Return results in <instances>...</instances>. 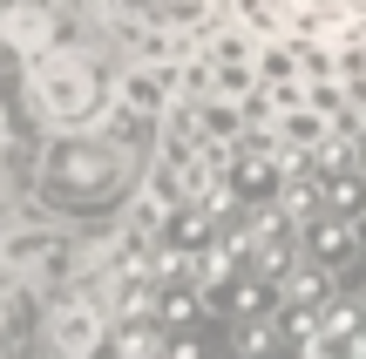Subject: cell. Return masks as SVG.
<instances>
[{
  "label": "cell",
  "instance_id": "cell-10",
  "mask_svg": "<svg viewBox=\"0 0 366 359\" xmlns=\"http://www.w3.org/2000/svg\"><path fill=\"white\" fill-rule=\"evenodd\" d=\"M21 319H34V298L14 285V271H0V353H14V346L27 339Z\"/></svg>",
  "mask_w": 366,
  "mask_h": 359
},
{
  "label": "cell",
  "instance_id": "cell-6",
  "mask_svg": "<svg viewBox=\"0 0 366 359\" xmlns=\"http://www.w3.org/2000/svg\"><path fill=\"white\" fill-rule=\"evenodd\" d=\"M170 89H177V68H129V75H122V108H136V116L143 122H157V116H170Z\"/></svg>",
  "mask_w": 366,
  "mask_h": 359
},
{
  "label": "cell",
  "instance_id": "cell-11",
  "mask_svg": "<svg viewBox=\"0 0 366 359\" xmlns=\"http://www.w3.org/2000/svg\"><path fill=\"white\" fill-rule=\"evenodd\" d=\"M326 211L366 217V176H360V170H332V176H326Z\"/></svg>",
  "mask_w": 366,
  "mask_h": 359
},
{
  "label": "cell",
  "instance_id": "cell-4",
  "mask_svg": "<svg viewBox=\"0 0 366 359\" xmlns=\"http://www.w3.org/2000/svg\"><path fill=\"white\" fill-rule=\"evenodd\" d=\"M0 41L34 61V54H48L54 41H61V14H54L48 0H14V7H0Z\"/></svg>",
  "mask_w": 366,
  "mask_h": 359
},
{
  "label": "cell",
  "instance_id": "cell-7",
  "mask_svg": "<svg viewBox=\"0 0 366 359\" xmlns=\"http://www.w3.org/2000/svg\"><path fill=\"white\" fill-rule=\"evenodd\" d=\"M102 298H75V305L54 319V346L61 353H95V346H109V333H102Z\"/></svg>",
  "mask_w": 366,
  "mask_h": 359
},
{
  "label": "cell",
  "instance_id": "cell-2",
  "mask_svg": "<svg viewBox=\"0 0 366 359\" xmlns=\"http://www.w3.org/2000/svg\"><path fill=\"white\" fill-rule=\"evenodd\" d=\"M27 89H34L41 116L61 122V129H81V122H95V116L109 108V81H102V68H95L81 48H48V54H34Z\"/></svg>",
  "mask_w": 366,
  "mask_h": 359
},
{
  "label": "cell",
  "instance_id": "cell-9",
  "mask_svg": "<svg viewBox=\"0 0 366 359\" xmlns=\"http://www.w3.org/2000/svg\"><path fill=\"white\" fill-rule=\"evenodd\" d=\"M157 312H129V319L109 333V353H122V359H143V353H170V333H157Z\"/></svg>",
  "mask_w": 366,
  "mask_h": 359
},
{
  "label": "cell",
  "instance_id": "cell-3",
  "mask_svg": "<svg viewBox=\"0 0 366 359\" xmlns=\"http://www.w3.org/2000/svg\"><path fill=\"white\" fill-rule=\"evenodd\" d=\"M163 244H170L177 258H204L210 244H224L217 190H210V197H183V203H170V217H163Z\"/></svg>",
  "mask_w": 366,
  "mask_h": 359
},
{
  "label": "cell",
  "instance_id": "cell-13",
  "mask_svg": "<svg viewBox=\"0 0 366 359\" xmlns=\"http://www.w3.org/2000/svg\"><path fill=\"white\" fill-rule=\"evenodd\" d=\"M346 292L366 298V258H353V265H346Z\"/></svg>",
  "mask_w": 366,
  "mask_h": 359
},
{
  "label": "cell",
  "instance_id": "cell-5",
  "mask_svg": "<svg viewBox=\"0 0 366 359\" xmlns=\"http://www.w3.org/2000/svg\"><path fill=\"white\" fill-rule=\"evenodd\" d=\"M305 258H319V265L346 271V265L360 258V217H340V211L305 217Z\"/></svg>",
  "mask_w": 366,
  "mask_h": 359
},
{
  "label": "cell",
  "instance_id": "cell-1",
  "mask_svg": "<svg viewBox=\"0 0 366 359\" xmlns=\"http://www.w3.org/2000/svg\"><path fill=\"white\" fill-rule=\"evenodd\" d=\"M129 163H122V143H89V136H68L54 143L48 170H41V197L54 211H95L102 197H116Z\"/></svg>",
  "mask_w": 366,
  "mask_h": 359
},
{
  "label": "cell",
  "instance_id": "cell-14",
  "mask_svg": "<svg viewBox=\"0 0 366 359\" xmlns=\"http://www.w3.org/2000/svg\"><path fill=\"white\" fill-rule=\"evenodd\" d=\"M360 176H366V136H360Z\"/></svg>",
  "mask_w": 366,
  "mask_h": 359
},
{
  "label": "cell",
  "instance_id": "cell-12",
  "mask_svg": "<svg viewBox=\"0 0 366 359\" xmlns=\"http://www.w3.org/2000/svg\"><path fill=\"white\" fill-rule=\"evenodd\" d=\"M197 353H204V346H197V333H177V339H170V353H163V359H197Z\"/></svg>",
  "mask_w": 366,
  "mask_h": 359
},
{
  "label": "cell",
  "instance_id": "cell-8",
  "mask_svg": "<svg viewBox=\"0 0 366 359\" xmlns=\"http://www.w3.org/2000/svg\"><path fill=\"white\" fill-rule=\"evenodd\" d=\"M332 298H340V285H332V265H319V258H299V265L285 271V305H299V312H326Z\"/></svg>",
  "mask_w": 366,
  "mask_h": 359
}]
</instances>
